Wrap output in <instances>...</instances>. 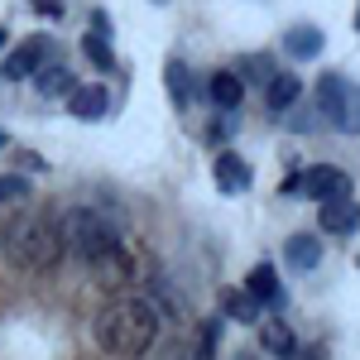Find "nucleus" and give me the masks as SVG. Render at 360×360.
I'll return each mask as SVG.
<instances>
[{
  "label": "nucleus",
  "instance_id": "obj_22",
  "mask_svg": "<svg viewBox=\"0 0 360 360\" xmlns=\"http://www.w3.org/2000/svg\"><path fill=\"white\" fill-rule=\"evenodd\" d=\"M217 336H221V317H217V322H207V332H202V341H197V356H202V360L217 356Z\"/></svg>",
  "mask_w": 360,
  "mask_h": 360
},
{
  "label": "nucleus",
  "instance_id": "obj_25",
  "mask_svg": "<svg viewBox=\"0 0 360 360\" xmlns=\"http://www.w3.org/2000/svg\"><path fill=\"white\" fill-rule=\"evenodd\" d=\"M20 168H29V173H39V168H44V159H39V154H20Z\"/></svg>",
  "mask_w": 360,
  "mask_h": 360
},
{
  "label": "nucleus",
  "instance_id": "obj_15",
  "mask_svg": "<svg viewBox=\"0 0 360 360\" xmlns=\"http://www.w3.org/2000/svg\"><path fill=\"white\" fill-rule=\"evenodd\" d=\"M322 44H327V39H322V29H317V25H298V29L283 34V49H288L293 58H317V53H322Z\"/></svg>",
  "mask_w": 360,
  "mask_h": 360
},
{
  "label": "nucleus",
  "instance_id": "obj_11",
  "mask_svg": "<svg viewBox=\"0 0 360 360\" xmlns=\"http://www.w3.org/2000/svg\"><path fill=\"white\" fill-rule=\"evenodd\" d=\"M298 96H303V82H298L293 72H274V82L264 86L269 111H288V106H298Z\"/></svg>",
  "mask_w": 360,
  "mask_h": 360
},
{
  "label": "nucleus",
  "instance_id": "obj_26",
  "mask_svg": "<svg viewBox=\"0 0 360 360\" xmlns=\"http://www.w3.org/2000/svg\"><path fill=\"white\" fill-rule=\"evenodd\" d=\"M5 144H10V135H5V130H0V149H5Z\"/></svg>",
  "mask_w": 360,
  "mask_h": 360
},
{
  "label": "nucleus",
  "instance_id": "obj_1",
  "mask_svg": "<svg viewBox=\"0 0 360 360\" xmlns=\"http://www.w3.org/2000/svg\"><path fill=\"white\" fill-rule=\"evenodd\" d=\"M63 231H58L44 212H15L10 221L0 226V255L10 269L20 274H49L63 259Z\"/></svg>",
  "mask_w": 360,
  "mask_h": 360
},
{
  "label": "nucleus",
  "instance_id": "obj_9",
  "mask_svg": "<svg viewBox=\"0 0 360 360\" xmlns=\"http://www.w3.org/2000/svg\"><path fill=\"white\" fill-rule=\"evenodd\" d=\"M91 274H96V283H106V288L130 283V255H125V245H115L111 255H101V259L91 264Z\"/></svg>",
  "mask_w": 360,
  "mask_h": 360
},
{
  "label": "nucleus",
  "instance_id": "obj_5",
  "mask_svg": "<svg viewBox=\"0 0 360 360\" xmlns=\"http://www.w3.org/2000/svg\"><path fill=\"white\" fill-rule=\"evenodd\" d=\"M283 193H307V197H317V202H336V197H351V178L332 164H317V168H307V173L283 178Z\"/></svg>",
  "mask_w": 360,
  "mask_h": 360
},
{
  "label": "nucleus",
  "instance_id": "obj_18",
  "mask_svg": "<svg viewBox=\"0 0 360 360\" xmlns=\"http://www.w3.org/2000/svg\"><path fill=\"white\" fill-rule=\"evenodd\" d=\"M164 77H168V96H173V106H188V101H193V72L173 58V63L164 68Z\"/></svg>",
  "mask_w": 360,
  "mask_h": 360
},
{
  "label": "nucleus",
  "instance_id": "obj_14",
  "mask_svg": "<svg viewBox=\"0 0 360 360\" xmlns=\"http://www.w3.org/2000/svg\"><path fill=\"white\" fill-rule=\"evenodd\" d=\"M283 259H288L293 269H317V264H322V245H317V236H288Z\"/></svg>",
  "mask_w": 360,
  "mask_h": 360
},
{
  "label": "nucleus",
  "instance_id": "obj_27",
  "mask_svg": "<svg viewBox=\"0 0 360 360\" xmlns=\"http://www.w3.org/2000/svg\"><path fill=\"white\" fill-rule=\"evenodd\" d=\"M0 44H5V25H0Z\"/></svg>",
  "mask_w": 360,
  "mask_h": 360
},
{
  "label": "nucleus",
  "instance_id": "obj_16",
  "mask_svg": "<svg viewBox=\"0 0 360 360\" xmlns=\"http://www.w3.org/2000/svg\"><path fill=\"white\" fill-rule=\"evenodd\" d=\"M259 341H264V351H274L283 360L298 356V341H293V327L288 322H259Z\"/></svg>",
  "mask_w": 360,
  "mask_h": 360
},
{
  "label": "nucleus",
  "instance_id": "obj_7",
  "mask_svg": "<svg viewBox=\"0 0 360 360\" xmlns=\"http://www.w3.org/2000/svg\"><path fill=\"white\" fill-rule=\"evenodd\" d=\"M317 221H322L327 236H351L360 226V207L351 197H336V202H322V217H317Z\"/></svg>",
  "mask_w": 360,
  "mask_h": 360
},
{
  "label": "nucleus",
  "instance_id": "obj_20",
  "mask_svg": "<svg viewBox=\"0 0 360 360\" xmlns=\"http://www.w3.org/2000/svg\"><path fill=\"white\" fill-rule=\"evenodd\" d=\"M82 53H86L91 68H111V63H115V58H111V39H106V34H86V39H82Z\"/></svg>",
  "mask_w": 360,
  "mask_h": 360
},
{
  "label": "nucleus",
  "instance_id": "obj_12",
  "mask_svg": "<svg viewBox=\"0 0 360 360\" xmlns=\"http://www.w3.org/2000/svg\"><path fill=\"white\" fill-rule=\"evenodd\" d=\"M245 293L255 298V303H278V298H283V288H278L274 264H255L250 278H245Z\"/></svg>",
  "mask_w": 360,
  "mask_h": 360
},
{
  "label": "nucleus",
  "instance_id": "obj_4",
  "mask_svg": "<svg viewBox=\"0 0 360 360\" xmlns=\"http://www.w3.org/2000/svg\"><path fill=\"white\" fill-rule=\"evenodd\" d=\"M317 115L336 125V130H346V135H360V86L351 77H341V72H322V82H317Z\"/></svg>",
  "mask_w": 360,
  "mask_h": 360
},
{
  "label": "nucleus",
  "instance_id": "obj_8",
  "mask_svg": "<svg viewBox=\"0 0 360 360\" xmlns=\"http://www.w3.org/2000/svg\"><path fill=\"white\" fill-rule=\"evenodd\" d=\"M68 106H72L77 120H101L106 106H111V96H106V86H101V82H91V86H77V91L68 96Z\"/></svg>",
  "mask_w": 360,
  "mask_h": 360
},
{
  "label": "nucleus",
  "instance_id": "obj_24",
  "mask_svg": "<svg viewBox=\"0 0 360 360\" xmlns=\"http://www.w3.org/2000/svg\"><path fill=\"white\" fill-rule=\"evenodd\" d=\"M91 34H106V39H111V20H106V10H91Z\"/></svg>",
  "mask_w": 360,
  "mask_h": 360
},
{
  "label": "nucleus",
  "instance_id": "obj_19",
  "mask_svg": "<svg viewBox=\"0 0 360 360\" xmlns=\"http://www.w3.org/2000/svg\"><path fill=\"white\" fill-rule=\"evenodd\" d=\"M221 312L231 322H259V303L250 293H221Z\"/></svg>",
  "mask_w": 360,
  "mask_h": 360
},
{
  "label": "nucleus",
  "instance_id": "obj_2",
  "mask_svg": "<svg viewBox=\"0 0 360 360\" xmlns=\"http://www.w3.org/2000/svg\"><path fill=\"white\" fill-rule=\"evenodd\" d=\"M96 341L111 356H144L159 341V312L144 298H115L96 317Z\"/></svg>",
  "mask_w": 360,
  "mask_h": 360
},
{
  "label": "nucleus",
  "instance_id": "obj_3",
  "mask_svg": "<svg viewBox=\"0 0 360 360\" xmlns=\"http://www.w3.org/2000/svg\"><path fill=\"white\" fill-rule=\"evenodd\" d=\"M63 245L72 250L82 264H96L101 255H111L120 245V236H115V226L106 221V212H96V207H72V212H63Z\"/></svg>",
  "mask_w": 360,
  "mask_h": 360
},
{
  "label": "nucleus",
  "instance_id": "obj_28",
  "mask_svg": "<svg viewBox=\"0 0 360 360\" xmlns=\"http://www.w3.org/2000/svg\"><path fill=\"white\" fill-rule=\"evenodd\" d=\"M356 29H360V10H356Z\"/></svg>",
  "mask_w": 360,
  "mask_h": 360
},
{
  "label": "nucleus",
  "instance_id": "obj_13",
  "mask_svg": "<svg viewBox=\"0 0 360 360\" xmlns=\"http://www.w3.org/2000/svg\"><path fill=\"white\" fill-rule=\"evenodd\" d=\"M207 96H212L221 111H236V106H240V96H245V86H240V77H236V72H212Z\"/></svg>",
  "mask_w": 360,
  "mask_h": 360
},
{
  "label": "nucleus",
  "instance_id": "obj_6",
  "mask_svg": "<svg viewBox=\"0 0 360 360\" xmlns=\"http://www.w3.org/2000/svg\"><path fill=\"white\" fill-rule=\"evenodd\" d=\"M53 39L49 34H34V39H25L15 53L5 58V77H15V82H25V77H39L49 63H53Z\"/></svg>",
  "mask_w": 360,
  "mask_h": 360
},
{
  "label": "nucleus",
  "instance_id": "obj_17",
  "mask_svg": "<svg viewBox=\"0 0 360 360\" xmlns=\"http://www.w3.org/2000/svg\"><path fill=\"white\" fill-rule=\"evenodd\" d=\"M34 86H39L44 96H63V91L72 96V91H77V82H72V72H68L63 63H49V68H44V72L34 77Z\"/></svg>",
  "mask_w": 360,
  "mask_h": 360
},
{
  "label": "nucleus",
  "instance_id": "obj_10",
  "mask_svg": "<svg viewBox=\"0 0 360 360\" xmlns=\"http://www.w3.org/2000/svg\"><path fill=\"white\" fill-rule=\"evenodd\" d=\"M217 188L221 193H245L250 188V164L240 154H221L217 159Z\"/></svg>",
  "mask_w": 360,
  "mask_h": 360
},
{
  "label": "nucleus",
  "instance_id": "obj_21",
  "mask_svg": "<svg viewBox=\"0 0 360 360\" xmlns=\"http://www.w3.org/2000/svg\"><path fill=\"white\" fill-rule=\"evenodd\" d=\"M25 197H29L25 178H15V173H5V178H0V202H25Z\"/></svg>",
  "mask_w": 360,
  "mask_h": 360
},
{
  "label": "nucleus",
  "instance_id": "obj_23",
  "mask_svg": "<svg viewBox=\"0 0 360 360\" xmlns=\"http://www.w3.org/2000/svg\"><path fill=\"white\" fill-rule=\"evenodd\" d=\"M245 77H255V82H274V68H269V58H245Z\"/></svg>",
  "mask_w": 360,
  "mask_h": 360
}]
</instances>
